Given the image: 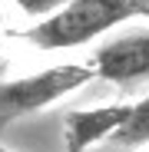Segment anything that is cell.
<instances>
[{
  "instance_id": "obj_7",
  "label": "cell",
  "mask_w": 149,
  "mask_h": 152,
  "mask_svg": "<svg viewBox=\"0 0 149 152\" xmlns=\"http://www.w3.org/2000/svg\"><path fill=\"white\" fill-rule=\"evenodd\" d=\"M129 4L136 7V17L142 13V17H149V0H129Z\"/></svg>"
},
{
  "instance_id": "obj_9",
  "label": "cell",
  "mask_w": 149,
  "mask_h": 152,
  "mask_svg": "<svg viewBox=\"0 0 149 152\" xmlns=\"http://www.w3.org/2000/svg\"><path fill=\"white\" fill-rule=\"evenodd\" d=\"M146 152H149V149H146Z\"/></svg>"
},
{
  "instance_id": "obj_2",
  "label": "cell",
  "mask_w": 149,
  "mask_h": 152,
  "mask_svg": "<svg viewBox=\"0 0 149 152\" xmlns=\"http://www.w3.org/2000/svg\"><path fill=\"white\" fill-rule=\"evenodd\" d=\"M93 76H96L93 63H63V66H50L43 73H33V76H23V80L4 83L0 86V126L53 106L57 99L86 86Z\"/></svg>"
},
{
  "instance_id": "obj_3",
  "label": "cell",
  "mask_w": 149,
  "mask_h": 152,
  "mask_svg": "<svg viewBox=\"0 0 149 152\" xmlns=\"http://www.w3.org/2000/svg\"><path fill=\"white\" fill-rule=\"evenodd\" d=\"M133 116V103H113V106H96V109H73L63 116V139L66 152H86L90 145L113 139L126 119Z\"/></svg>"
},
{
  "instance_id": "obj_1",
  "label": "cell",
  "mask_w": 149,
  "mask_h": 152,
  "mask_svg": "<svg viewBox=\"0 0 149 152\" xmlns=\"http://www.w3.org/2000/svg\"><path fill=\"white\" fill-rule=\"evenodd\" d=\"M129 17H136V7L129 0H66L53 17L40 20L23 37L37 50H70L96 40Z\"/></svg>"
},
{
  "instance_id": "obj_6",
  "label": "cell",
  "mask_w": 149,
  "mask_h": 152,
  "mask_svg": "<svg viewBox=\"0 0 149 152\" xmlns=\"http://www.w3.org/2000/svg\"><path fill=\"white\" fill-rule=\"evenodd\" d=\"M13 4L27 13V17H37V20H46V17H53L66 0H13Z\"/></svg>"
},
{
  "instance_id": "obj_5",
  "label": "cell",
  "mask_w": 149,
  "mask_h": 152,
  "mask_svg": "<svg viewBox=\"0 0 149 152\" xmlns=\"http://www.w3.org/2000/svg\"><path fill=\"white\" fill-rule=\"evenodd\" d=\"M116 145H146L149 142V96L133 103V116L126 119V126L113 136Z\"/></svg>"
},
{
  "instance_id": "obj_8",
  "label": "cell",
  "mask_w": 149,
  "mask_h": 152,
  "mask_svg": "<svg viewBox=\"0 0 149 152\" xmlns=\"http://www.w3.org/2000/svg\"><path fill=\"white\" fill-rule=\"evenodd\" d=\"M0 23H4V13H0Z\"/></svg>"
},
{
  "instance_id": "obj_4",
  "label": "cell",
  "mask_w": 149,
  "mask_h": 152,
  "mask_svg": "<svg viewBox=\"0 0 149 152\" xmlns=\"http://www.w3.org/2000/svg\"><path fill=\"white\" fill-rule=\"evenodd\" d=\"M93 69L99 80L109 83H133L149 76V33H133L103 43L93 56Z\"/></svg>"
}]
</instances>
